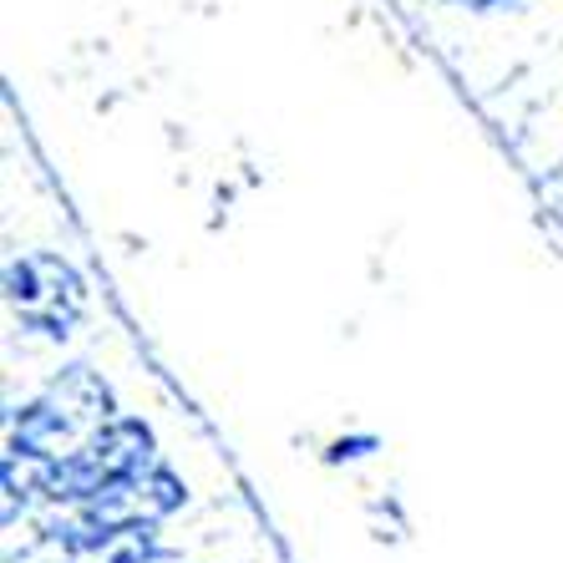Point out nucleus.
Wrapping results in <instances>:
<instances>
[{
  "instance_id": "3",
  "label": "nucleus",
  "mask_w": 563,
  "mask_h": 563,
  "mask_svg": "<svg viewBox=\"0 0 563 563\" xmlns=\"http://www.w3.org/2000/svg\"><path fill=\"white\" fill-rule=\"evenodd\" d=\"M376 437H341V442L325 452V462H355V457H366V452H376Z\"/></svg>"
},
{
  "instance_id": "1",
  "label": "nucleus",
  "mask_w": 563,
  "mask_h": 563,
  "mask_svg": "<svg viewBox=\"0 0 563 563\" xmlns=\"http://www.w3.org/2000/svg\"><path fill=\"white\" fill-rule=\"evenodd\" d=\"M157 432L143 417L118 411V417L97 427L77 452L56 457V477H52V503L46 508H81L97 503L107 493H118L122 483L143 477L147 467H157Z\"/></svg>"
},
{
  "instance_id": "2",
  "label": "nucleus",
  "mask_w": 563,
  "mask_h": 563,
  "mask_svg": "<svg viewBox=\"0 0 563 563\" xmlns=\"http://www.w3.org/2000/svg\"><path fill=\"white\" fill-rule=\"evenodd\" d=\"M5 300H11L21 330L41 341H71L87 314V279L62 254L31 250L5 264Z\"/></svg>"
}]
</instances>
